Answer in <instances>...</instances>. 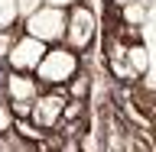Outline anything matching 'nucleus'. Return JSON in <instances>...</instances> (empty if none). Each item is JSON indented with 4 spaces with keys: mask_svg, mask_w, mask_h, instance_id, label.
I'll return each instance as SVG.
<instances>
[{
    "mask_svg": "<svg viewBox=\"0 0 156 152\" xmlns=\"http://www.w3.org/2000/svg\"><path fill=\"white\" fill-rule=\"evenodd\" d=\"M16 39H20V32H16V29H0V62H7L10 49L16 46Z\"/></svg>",
    "mask_w": 156,
    "mask_h": 152,
    "instance_id": "10",
    "label": "nucleus"
},
{
    "mask_svg": "<svg viewBox=\"0 0 156 152\" xmlns=\"http://www.w3.org/2000/svg\"><path fill=\"white\" fill-rule=\"evenodd\" d=\"M46 52H49V46H42L39 39H33V36H26L23 29H20V39H16V46L10 49V55H7V71H23V75H36V68H39V62L46 58Z\"/></svg>",
    "mask_w": 156,
    "mask_h": 152,
    "instance_id": "5",
    "label": "nucleus"
},
{
    "mask_svg": "<svg viewBox=\"0 0 156 152\" xmlns=\"http://www.w3.org/2000/svg\"><path fill=\"white\" fill-rule=\"evenodd\" d=\"M98 32H101V19H98L94 7H88L85 0L75 3L68 10V26H65V46L75 52V55H85L91 52L98 42Z\"/></svg>",
    "mask_w": 156,
    "mask_h": 152,
    "instance_id": "2",
    "label": "nucleus"
},
{
    "mask_svg": "<svg viewBox=\"0 0 156 152\" xmlns=\"http://www.w3.org/2000/svg\"><path fill=\"white\" fill-rule=\"evenodd\" d=\"M13 126H16V113H13L10 100L3 97V100H0V139H7V136L13 133Z\"/></svg>",
    "mask_w": 156,
    "mask_h": 152,
    "instance_id": "9",
    "label": "nucleus"
},
{
    "mask_svg": "<svg viewBox=\"0 0 156 152\" xmlns=\"http://www.w3.org/2000/svg\"><path fill=\"white\" fill-rule=\"evenodd\" d=\"M81 55H75L68 46H52L46 52V58L39 62L36 68V78H39V84L46 87V91H65L68 81L81 71Z\"/></svg>",
    "mask_w": 156,
    "mask_h": 152,
    "instance_id": "1",
    "label": "nucleus"
},
{
    "mask_svg": "<svg viewBox=\"0 0 156 152\" xmlns=\"http://www.w3.org/2000/svg\"><path fill=\"white\" fill-rule=\"evenodd\" d=\"M153 139H156V126H153Z\"/></svg>",
    "mask_w": 156,
    "mask_h": 152,
    "instance_id": "14",
    "label": "nucleus"
},
{
    "mask_svg": "<svg viewBox=\"0 0 156 152\" xmlns=\"http://www.w3.org/2000/svg\"><path fill=\"white\" fill-rule=\"evenodd\" d=\"M124 3H133V0H111V7H124Z\"/></svg>",
    "mask_w": 156,
    "mask_h": 152,
    "instance_id": "13",
    "label": "nucleus"
},
{
    "mask_svg": "<svg viewBox=\"0 0 156 152\" xmlns=\"http://www.w3.org/2000/svg\"><path fill=\"white\" fill-rule=\"evenodd\" d=\"M46 7H58V10H72L75 3H81V0H42Z\"/></svg>",
    "mask_w": 156,
    "mask_h": 152,
    "instance_id": "12",
    "label": "nucleus"
},
{
    "mask_svg": "<svg viewBox=\"0 0 156 152\" xmlns=\"http://www.w3.org/2000/svg\"><path fill=\"white\" fill-rule=\"evenodd\" d=\"M16 3H20V23H23V19H29L39 7H42V0H16Z\"/></svg>",
    "mask_w": 156,
    "mask_h": 152,
    "instance_id": "11",
    "label": "nucleus"
},
{
    "mask_svg": "<svg viewBox=\"0 0 156 152\" xmlns=\"http://www.w3.org/2000/svg\"><path fill=\"white\" fill-rule=\"evenodd\" d=\"M68 107V94L65 91H42V94L33 100V123L42 130V133H55L62 126V117H65Z\"/></svg>",
    "mask_w": 156,
    "mask_h": 152,
    "instance_id": "4",
    "label": "nucleus"
},
{
    "mask_svg": "<svg viewBox=\"0 0 156 152\" xmlns=\"http://www.w3.org/2000/svg\"><path fill=\"white\" fill-rule=\"evenodd\" d=\"M65 26H68V10L58 7H42L33 13L29 19H23V32L33 39H39L42 46H65Z\"/></svg>",
    "mask_w": 156,
    "mask_h": 152,
    "instance_id": "3",
    "label": "nucleus"
},
{
    "mask_svg": "<svg viewBox=\"0 0 156 152\" xmlns=\"http://www.w3.org/2000/svg\"><path fill=\"white\" fill-rule=\"evenodd\" d=\"M16 23H20V3L0 0V29H16Z\"/></svg>",
    "mask_w": 156,
    "mask_h": 152,
    "instance_id": "8",
    "label": "nucleus"
},
{
    "mask_svg": "<svg viewBox=\"0 0 156 152\" xmlns=\"http://www.w3.org/2000/svg\"><path fill=\"white\" fill-rule=\"evenodd\" d=\"M46 87L39 84L36 75H23V71H3V97L10 104H33Z\"/></svg>",
    "mask_w": 156,
    "mask_h": 152,
    "instance_id": "6",
    "label": "nucleus"
},
{
    "mask_svg": "<svg viewBox=\"0 0 156 152\" xmlns=\"http://www.w3.org/2000/svg\"><path fill=\"white\" fill-rule=\"evenodd\" d=\"M91 84H94V81H91V75H88L85 68H81V71H78V75L72 78V81H68V87H65L68 100H78V104H88V100H91Z\"/></svg>",
    "mask_w": 156,
    "mask_h": 152,
    "instance_id": "7",
    "label": "nucleus"
}]
</instances>
